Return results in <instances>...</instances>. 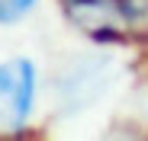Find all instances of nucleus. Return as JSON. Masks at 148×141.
<instances>
[{"label": "nucleus", "mask_w": 148, "mask_h": 141, "mask_svg": "<svg viewBox=\"0 0 148 141\" xmlns=\"http://www.w3.org/2000/svg\"><path fill=\"white\" fill-rule=\"evenodd\" d=\"M36 93V70L26 58H10L0 64V132L19 135L26 128Z\"/></svg>", "instance_id": "obj_1"}, {"label": "nucleus", "mask_w": 148, "mask_h": 141, "mask_svg": "<svg viewBox=\"0 0 148 141\" xmlns=\"http://www.w3.org/2000/svg\"><path fill=\"white\" fill-rule=\"evenodd\" d=\"M36 0H0V22H13L26 13Z\"/></svg>", "instance_id": "obj_2"}]
</instances>
